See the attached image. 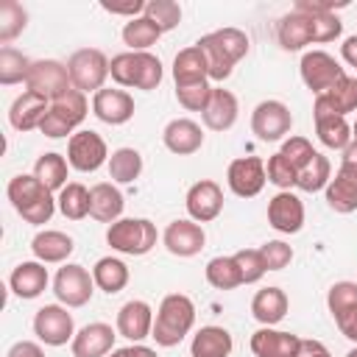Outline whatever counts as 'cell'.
I'll list each match as a JSON object with an SVG mask.
<instances>
[{
	"instance_id": "obj_1",
	"label": "cell",
	"mask_w": 357,
	"mask_h": 357,
	"mask_svg": "<svg viewBox=\"0 0 357 357\" xmlns=\"http://www.w3.org/2000/svg\"><path fill=\"white\" fill-rule=\"evenodd\" d=\"M343 33V22L337 14H307V11H290L279 20L276 36L284 50H301L304 45H324L335 42Z\"/></svg>"
},
{
	"instance_id": "obj_2",
	"label": "cell",
	"mask_w": 357,
	"mask_h": 357,
	"mask_svg": "<svg viewBox=\"0 0 357 357\" xmlns=\"http://www.w3.org/2000/svg\"><path fill=\"white\" fill-rule=\"evenodd\" d=\"M209 64V78L212 81H226L234 70V64L248 53V36L240 28H218L212 33H204L195 42Z\"/></svg>"
},
{
	"instance_id": "obj_3",
	"label": "cell",
	"mask_w": 357,
	"mask_h": 357,
	"mask_svg": "<svg viewBox=\"0 0 357 357\" xmlns=\"http://www.w3.org/2000/svg\"><path fill=\"white\" fill-rule=\"evenodd\" d=\"M195 326V304L184 293H170L159 301L156 318H153V332L151 337L162 349L178 346Z\"/></svg>"
},
{
	"instance_id": "obj_4",
	"label": "cell",
	"mask_w": 357,
	"mask_h": 357,
	"mask_svg": "<svg viewBox=\"0 0 357 357\" xmlns=\"http://www.w3.org/2000/svg\"><path fill=\"white\" fill-rule=\"evenodd\" d=\"M6 195H8L11 206L17 209V215H20L22 220L33 223V226L47 223V220L53 218V212L59 209L53 192H50L33 173H31V176H28V173L14 176V178L8 181V187H6Z\"/></svg>"
},
{
	"instance_id": "obj_5",
	"label": "cell",
	"mask_w": 357,
	"mask_h": 357,
	"mask_svg": "<svg viewBox=\"0 0 357 357\" xmlns=\"http://www.w3.org/2000/svg\"><path fill=\"white\" fill-rule=\"evenodd\" d=\"M109 75L120 86L151 92V89H156L162 84V61H159V56H153L148 50H142V53L126 50V53L112 56Z\"/></svg>"
},
{
	"instance_id": "obj_6",
	"label": "cell",
	"mask_w": 357,
	"mask_h": 357,
	"mask_svg": "<svg viewBox=\"0 0 357 357\" xmlns=\"http://www.w3.org/2000/svg\"><path fill=\"white\" fill-rule=\"evenodd\" d=\"M86 112H89L86 95L73 86V89L64 92L61 98L50 100V109H47V114H45L39 131H42L45 137H50V139H61V137H67V134L73 137L75 128L84 123Z\"/></svg>"
},
{
	"instance_id": "obj_7",
	"label": "cell",
	"mask_w": 357,
	"mask_h": 357,
	"mask_svg": "<svg viewBox=\"0 0 357 357\" xmlns=\"http://www.w3.org/2000/svg\"><path fill=\"white\" fill-rule=\"evenodd\" d=\"M159 240L156 226L148 218H120L106 229V243L112 251L128 254V257H142L148 254Z\"/></svg>"
},
{
	"instance_id": "obj_8",
	"label": "cell",
	"mask_w": 357,
	"mask_h": 357,
	"mask_svg": "<svg viewBox=\"0 0 357 357\" xmlns=\"http://www.w3.org/2000/svg\"><path fill=\"white\" fill-rule=\"evenodd\" d=\"M67 73L70 81L78 92H100L106 78H109V59L98 47H81L67 59Z\"/></svg>"
},
{
	"instance_id": "obj_9",
	"label": "cell",
	"mask_w": 357,
	"mask_h": 357,
	"mask_svg": "<svg viewBox=\"0 0 357 357\" xmlns=\"http://www.w3.org/2000/svg\"><path fill=\"white\" fill-rule=\"evenodd\" d=\"M53 293H56L59 304H64L70 310L84 307V304H89V298L95 293V279L84 265L64 262L53 276Z\"/></svg>"
},
{
	"instance_id": "obj_10",
	"label": "cell",
	"mask_w": 357,
	"mask_h": 357,
	"mask_svg": "<svg viewBox=\"0 0 357 357\" xmlns=\"http://www.w3.org/2000/svg\"><path fill=\"white\" fill-rule=\"evenodd\" d=\"M25 89L45 98V100H56L61 98L64 92L73 89V81H70V73H67V64L56 61V59H39L31 64L28 70V78H25Z\"/></svg>"
},
{
	"instance_id": "obj_11",
	"label": "cell",
	"mask_w": 357,
	"mask_h": 357,
	"mask_svg": "<svg viewBox=\"0 0 357 357\" xmlns=\"http://www.w3.org/2000/svg\"><path fill=\"white\" fill-rule=\"evenodd\" d=\"M109 148H106V139L98 134V131H75L67 142V162L73 170L78 173H95L98 167L109 165Z\"/></svg>"
},
{
	"instance_id": "obj_12",
	"label": "cell",
	"mask_w": 357,
	"mask_h": 357,
	"mask_svg": "<svg viewBox=\"0 0 357 357\" xmlns=\"http://www.w3.org/2000/svg\"><path fill=\"white\" fill-rule=\"evenodd\" d=\"M64 304H45L33 315V335L45 346H64L75 337V321Z\"/></svg>"
},
{
	"instance_id": "obj_13",
	"label": "cell",
	"mask_w": 357,
	"mask_h": 357,
	"mask_svg": "<svg viewBox=\"0 0 357 357\" xmlns=\"http://www.w3.org/2000/svg\"><path fill=\"white\" fill-rule=\"evenodd\" d=\"M298 73H301V81L304 86L312 92V95H324L326 89H332L346 73L340 67V61L335 56H329L326 50H307L301 56V64H298Z\"/></svg>"
},
{
	"instance_id": "obj_14",
	"label": "cell",
	"mask_w": 357,
	"mask_h": 357,
	"mask_svg": "<svg viewBox=\"0 0 357 357\" xmlns=\"http://www.w3.org/2000/svg\"><path fill=\"white\" fill-rule=\"evenodd\" d=\"M293 114L282 100H262L251 112V131L262 142H279L290 134Z\"/></svg>"
},
{
	"instance_id": "obj_15",
	"label": "cell",
	"mask_w": 357,
	"mask_h": 357,
	"mask_svg": "<svg viewBox=\"0 0 357 357\" xmlns=\"http://www.w3.org/2000/svg\"><path fill=\"white\" fill-rule=\"evenodd\" d=\"M268 176H265V162L259 156H240L229 162L226 170V184L237 198H254L262 192Z\"/></svg>"
},
{
	"instance_id": "obj_16",
	"label": "cell",
	"mask_w": 357,
	"mask_h": 357,
	"mask_svg": "<svg viewBox=\"0 0 357 357\" xmlns=\"http://www.w3.org/2000/svg\"><path fill=\"white\" fill-rule=\"evenodd\" d=\"M312 117H315V134L324 148L343 153L351 145V126L346 123L343 114L332 112L321 98H315V103H312Z\"/></svg>"
},
{
	"instance_id": "obj_17",
	"label": "cell",
	"mask_w": 357,
	"mask_h": 357,
	"mask_svg": "<svg viewBox=\"0 0 357 357\" xmlns=\"http://www.w3.org/2000/svg\"><path fill=\"white\" fill-rule=\"evenodd\" d=\"M184 206H187L190 220H195V223H209V220H215V218L223 212V190H220V184L212 181V178L195 181V184L187 190Z\"/></svg>"
},
{
	"instance_id": "obj_18",
	"label": "cell",
	"mask_w": 357,
	"mask_h": 357,
	"mask_svg": "<svg viewBox=\"0 0 357 357\" xmlns=\"http://www.w3.org/2000/svg\"><path fill=\"white\" fill-rule=\"evenodd\" d=\"M268 223L279 234H298L304 226V204L296 192L279 190L268 201Z\"/></svg>"
},
{
	"instance_id": "obj_19",
	"label": "cell",
	"mask_w": 357,
	"mask_h": 357,
	"mask_svg": "<svg viewBox=\"0 0 357 357\" xmlns=\"http://www.w3.org/2000/svg\"><path fill=\"white\" fill-rule=\"evenodd\" d=\"M117 335L131 340V343H142L145 337H151L153 332V310L148 301L142 298H131L117 310Z\"/></svg>"
},
{
	"instance_id": "obj_20",
	"label": "cell",
	"mask_w": 357,
	"mask_h": 357,
	"mask_svg": "<svg viewBox=\"0 0 357 357\" xmlns=\"http://www.w3.org/2000/svg\"><path fill=\"white\" fill-rule=\"evenodd\" d=\"M162 243L173 257H195V254H201V248L206 243V234H204L201 223H195L190 218H178V220L167 223V229L162 234Z\"/></svg>"
},
{
	"instance_id": "obj_21",
	"label": "cell",
	"mask_w": 357,
	"mask_h": 357,
	"mask_svg": "<svg viewBox=\"0 0 357 357\" xmlns=\"http://www.w3.org/2000/svg\"><path fill=\"white\" fill-rule=\"evenodd\" d=\"M114 337H117V329H112L103 321H92L75 332L70 351L73 357H106L114 351Z\"/></svg>"
},
{
	"instance_id": "obj_22",
	"label": "cell",
	"mask_w": 357,
	"mask_h": 357,
	"mask_svg": "<svg viewBox=\"0 0 357 357\" xmlns=\"http://www.w3.org/2000/svg\"><path fill=\"white\" fill-rule=\"evenodd\" d=\"M134 98L126 89H100L92 95V114L106 126H123L134 117Z\"/></svg>"
},
{
	"instance_id": "obj_23",
	"label": "cell",
	"mask_w": 357,
	"mask_h": 357,
	"mask_svg": "<svg viewBox=\"0 0 357 357\" xmlns=\"http://www.w3.org/2000/svg\"><path fill=\"white\" fill-rule=\"evenodd\" d=\"M298 343H301L298 335L282 332L273 326H259L248 340L254 357H296Z\"/></svg>"
},
{
	"instance_id": "obj_24",
	"label": "cell",
	"mask_w": 357,
	"mask_h": 357,
	"mask_svg": "<svg viewBox=\"0 0 357 357\" xmlns=\"http://www.w3.org/2000/svg\"><path fill=\"white\" fill-rule=\"evenodd\" d=\"M162 142H165V148H167L170 153H176V156H190V153L201 151V145H204V131H201V126H198L195 120H190V117H176V120H170V123L165 126Z\"/></svg>"
},
{
	"instance_id": "obj_25",
	"label": "cell",
	"mask_w": 357,
	"mask_h": 357,
	"mask_svg": "<svg viewBox=\"0 0 357 357\" xmlns=\"http://www.w3.org/2000/svg\"><path fill=\"white\" fill-rule=\"evenodd\" d=\"M237 114H240V103L234 98V92L223 89V86H212V95H209V103L206 109L201 112V120L209 131H229L234 123H237Z\"/></svg>"
},
{
	"instance_id": "obj_26",
	"label": "cell",
	"mask_w": 357,
	"mask_h": 357,
	"mask_svg": "<svg viewBox=\"0 0 357 357\" xmlns=\"http://www.w3.org/2000/svg\"><path fill=\"white\" fill-rule=\"evenodd\" d=\"M47 282H50L47 268H45V262H39V259L20 262V265L11 271V276H8L11 293H14L17 298H25V301L42 296V293L47 290Z\"/></svg>"
},
{
	"instance_id": "obj_27",
	"label": "cell",
	"mask_w": 357,
	"mask_h": 357,
	"mask_svg": "<svg viewBox=\"0 0 357 357\" xmlns=\"http://www.w3.org/2000/svg\"><path fill=\"white\" fill-rule=\"evenodd\" d=\"M47 109H50V100H45V98H39V95H33V92L25 89L22 95L14 98V103L8 109V123H11V128L28 134V131H33V128L42 126Z\"/></svg>"
},
{
	"instance_id": "obj_28",
	"label": "cell",
	"mask_w": 357,
	"mask_h": 357,
	"mask_svg": "<svg viewBox=\"0 0 357 357\" xmlns=\"http://www.w3.org/2000/svg\"><path fill=\"white\" fill-rule=\"evenodd\" d=\"M123 206H126V198L114 181H98L89 190V218H95L98 223L112 226L114 220H120Z\"/></svg>"
},
{
	"instance_id": "obj_29",
	"label": "cell",
	"mask_w": 357,
	"mask_h": 357,
	"mask_svg": "<svg viewBox=\"0 0 357 357\" xmlns=\"http://www.w3.org/2000/svg\"><path fill=\"white\" fill-rule=\"evenodd\" d=\"M75 243L70 234L59 231V229H45V231H36L33 240H31V251L39 262L45 265H56V262H67V257L73 254Z\"/></svg>"
},
{
	"instance_id": "obj_30",
	"label": "cell",
	"mask_w": 357,
	"mask_h": 357,
	"mask_svg": "<svg viewBox=\"0 0 357 357\" xmlns=\"http://www.w3.org/2000/svg\"><path fill=\"white\" fill-rule=\"evenodd\" d=\"M173 81H176V86H190V84L209 81V64H206V56H204V50L198 45H190V47L176 53V59H173Z\"/></svg>"
},
{
	"instance_id": "obj_31",
	"label": "cell",
	"mask_w": 357,
	"mask_h": 357,
	"mask_svg": "<svg viewBox=\"0 0 357 357\" xmlns=\"http://www.w3.org/2000/svg\"><path fill=\"white\" fill-rule=\"evenodd\" d=\"M287 310H290V298L282 287H262L251 298V315L262 326H276L287 315Z\"/></svg>"
},
{
	"instance_id": "obj_32",
	"label": "cell",
	"mask_w": 357,
	"mask_h": 357,
	"mask_svg": "<svg viewBox=\"0 0 357 357\" xmlns=\"http://www.w3.org/2000/svg\"><path fill=\"white\" fill-rule=\"evenodd\" d=\"M231 346H234V343H231L229 329L209 324V326H201V329L192 335V340H190V354H192V357H229V354H231Z\"/></svg>"
},
{
	"instance_id": "obj_33",
	"label": "cell",
	"mask_w": 357,
	"mask_h": 357,
	"mask_svg": "<svg viewBox=\"0 0 357 357\" xmlns=\"http://www.w3.org/2000/svg\"><path fill=\"white\" fill-rule=\"evenodd\" d=\"M92 279H95V287L98 290L114 296V293H120L128 284L131 273H128V265L123 259H117V257H100L95 262V268H92Z\"/></svg>"
},
{
	"instance_id": "obj_34",
	"label": "cell",
	"mask_w": 357,
	"mask_h": 357,
	"mask_svg": "<svg viewBox=\"0 0 357 357\" xmlns=\"http://www.w3.org/2000/svg\"><path fill=\"white\" fill-rule=\"evenodd\" d=\"M67 170H70V162L61 156V153H42L33 165V176L50 190V192H61L70 181H67Z\"/></svg>"
},
{
	"instance_id": "obj_35",
	"label": "cell",
	"mask_w": 357,
	"mask_h": 357,
	"mask_svg": "<svg viewBox=\"0 0 357 357\" xmlns=\"http://www.w3.org/2000/svg\"><path fill=\"white\" fill-rule=\"evenodd\" d=\"M109 178L114 184H131L142 173V153L137 148H117L109 156Z\"/></svg>"
},
{
	"instance_id": "obj_36",
	"label": "cell",
	"mask_w": 357,
	"mask_h": 357,
	"mask_svg": "<svg viewBox=\"0 0 357 357\" xmlns=\"http://www.w3.org/2000/svg\"><path fill=\"white\" fill-rule=\"evenodd\" d=\"M324 195H326L329 209H335L337 215H351L357 209V178L335 173V178L326 184Z\"/></svg>"
},
{
	"instance_id": "obj_37",
	"label": "cell",
	"mask_w": 357,
	"mask_h": 357,
	"mask_svg": "<svg viewBox=\"0 0 357 357\" xmlns=\"http://www.w3.org/2000/svg\"><path fill=\"white\" fill-rule=\"evenodd\" d=\"M204 273H206V282L215 290H234V287L243 284V273H240V265H237L234 254L231 257H212L206 262Z\"/></svg>"
},
{
	"instance_id": "obj_38",
	"label": "cell",
	"mask_w": 357,
	"mask_h": 357,
	"mask_svg": "<svg viewBox=\"0 0 357 357\" xmlns=\"http://www.w3.org/2000/svg\"><path fill=\"white\" fill-rule=\"evenodd\" d=\"M162 36V28L156 22H151L148 17H134L123 25V42L128 45V50L142 53L151 45H156V39Z\"/></svg>"
},
{
	"instance_id": "obj_39",
	"label": "cell",
	"mask_w": 357,
	"mask_h": 357,
	"mask_svg": "<svg viewBox=\"0 0 357 357\" xmlns=\"http://www.w3.org/2000/svg\"><path fill=\"white\" fill-rule=\"evenodd\" d=\"M332 181V165L324 153L315 151V156L298 170L296 176V187L304 190V192H318V190H326V184Z\"/></svg>"
},
{
	"instance_id": "obj_40",
	"label": "cell",
	"mask_w": 357,
	"mask_h": 357,
	"mask_svg": "<svg viewBox=\"0 0 357 357\" xmlns=\"http://www.w3.org/2000/svg\"><path fill=\"white\" fill-rule=\"evenodd\" d=\"M321 98L332 112L337 114H349V112H357V75H343L332 89H326L324 95H315Z\"/></svg>"
},
{
	"instance_id": "obj_41",
	"label": "cell",
	"mask_w": 357,
	"mask_h": 357,
	"mask_svg": "<svg viewBox=\"0 0 357 357\" xmlns=\"http://www.w3.org/2000/svg\"><path fill=\"white\" fill-rule=\"evenodd\" d=\"M31 64H33V61H31L25 53H20L17 47H11V45L0 47V84H3V86L25 84Z\"/></svg>"
},
{
	"instance_id": "obj_42",
	"label": "cell",
	"mask_w": 357,
	"mask_h": 357,
	"mask_svg": "<svg viewBox=\"0 0 357 357\" xmlns=\"http://www.w3.org/2000/svg\"><path fill=\"white\" fill-rule=\"evenodd\" d=\"M56 204H59V212H61L67 220H84V218L89 215V190H86L81 181H70V184L59 192Z\"/></svg>"
},
{
	"instance_id": "obj_43",
	"label": "cell",
	"mask_w": 357,
	"mask_h": 357,
	"mask_svg": "<svg viewBox=\"0 0 357 357\" xmlns=\"http://www.w3.org/2000/svg\"><path fill=\"white\" fill-rule=\"evenodd\" d=\"M28 25V11L17 3V0H3L0 3V42L3 47L17 39Z\"/></svg>"
},
{
	"instance_id": "obj_44",
	"label": "cell",
	"mask_w": 357,
	"mask_h": 357,
	"mask_svg": "<svg viewBox=\"0 0 357 357\" xmlns=\"http://www.w3.org/2000/svg\"><path fill=\"white\" fill-rule=\"evenodd\" d=\"M326 307H329L335 321H340L349 312H354L357 310V282H346V279L335 282L329 287V293H326Z\"/></svg>"
},
{
	"instance_id": "obj_45",
	"label": "cell",
	"mask_w": 357,
	"mask_h": 357,
	"mask_svg": "<svg viewBox=\"0 0 357 357\" xmlns=\"http://www.w3.org/2000/svg\"><path fill=\"white\" fill-rule=\"evenodd\" d=\"M142 17H148L151 22H156L162 28V33H167V31L178 28V22H181V6L173 3V0H151V3H145Z\"/></svg>"
},
{
	"instance_id": "obj_46",
	"label": "cell",
	"mask_w": 357,
	"mask_h": 357,
	"mask_svg": "<svg viewBox=\"0 0 357 357\" xmlns=\"http://www.w3.org/2000/svg\"><path fill=\"white\" fill-rule=\"evenodd\" d=\"M234 259H237V265H240L243 284H254V282H259V279L268 273L259 248H240V251L234 254Z\"/></svg>"
},
{
	"instance_id": "obj_47",
	"label": "cell",
	"mask_w": 357,
	"mask_h": 357,
	"mask_svg": "<svg viewBox=\"0 0 357 357\" xmlns=\"http://www.w3.org/2000/svg\"><path fill=\"white\" fill-rule=\"evenodd\" d=\"M265 176H268V181L273 184V187H279V190H290V187H296V167L282 156V153H273L271 159H268V165H265Z\"/></svg>"
},
{
	"instance_id": "obj_48",
	"label": "cell",
	"mask_w": 357,
	"mask_h": 357,
	"mask_svg": "<svg viewBox=\"0 0 357 357\" xmlns=\"http://www.w3.org/2000/svg\"><path fill=\"white\" fill-rule=\"evenodd\" d=\"M209 95H212L209 81L190 84V86H176V100H178L187 112H204L206 103H209Z\"/></svg>"
},
{
	"instance_id": "obj_49",
	"label": "cell",
	"mask_w": 357,
	"mask_h": 357,
	"mask_svg": "<svg viewBox=\"0 0 357 357\" xmlns=\"http://www.w3.org/2000/svg\"><path fill=\"white\" fill-rule=\"evenodd\" d=\"M293 167H296V173L315 156V148L310 145V139L307 137H287L284 142H282V151H279Z\"/></svg>"
},
{
	"instance_id": "obj_50",
	"label": "cell",
	"mask_w": 357,
	"mask_h": 357,
	"mask_svg": "<svg viewBox=\"0 0 357 357\" xmlns=\"http://www.w3.org/2000/svg\"><path fill=\"white\" fill-rule=\"evenodd\" d=\"M259 254L265 259V268L268 271H282L293 262V248L284 243V240H268L259 245Z\"/></svg>"
},
{
	"instance_id": "obj_51",
	"label": "cell",
	"mask_w": 357,
	"mask_h": 357,
	"mask_svg": "<svg viewBox=\"0 0 357 357\" xmlns=\"http://www.w3.org/2000/svg\"><path fill=\"white\" fill-rule=\"evenodd\" d=\"M337 173H343V176H349V178H357V142H351V145L343 151Z\"/></svg>"
},
{
	"instance_id": "obj_52",
	"label": "cell",
	"mask_w": 357,
	"mask_h": 357,
	"mask_svg": "<svg viewBox=\"0 0 357 357\" xmlns=\"http://www.w3.org/2000/svg\"><path fill=\"white\" fill-rule=\"evenodd\" d=\"M6 357H45V351H42V346L33 343V340H17V343L8 349Z\"/></svg>"
},
{
	"instance_id": "obj_53",
	"label": "cell",
	"mask_w": 357,
	"mask_h": 357,
	"mask_svg": "<svg viewBox=\"0 0 357 357\" xmlns=\"http://www.w3.org/2000/svg\"><path fill=\"white\" fill-rule=\"evenodd\" d=\"M100 8L103 11H109V14H126V17H137V14H142L145 11V3L142 0H131V3H126V6H114V3H100Z\"/></svg>"
},
{
	"instance_id": "obj_54",
	"label": "cell",
	"mask_w": 357,
	"mask_h": 357,
	"mask_svg": "<svg viewBox=\"0 0 357 357\" xmlns=\"http://www.w3.org/2000/svg\"><path fill=\"white\" fill-rule=\"evenodd\" d=\"M296 357H332V354H329V349H326L321 340H304V337H301Z\"/></svg>"
},
{
	"instance_id": "obj_55",
	"label": "cell",
	"mask_w": 357,
	"mask_h": 357,
	"mask_svg": "<svg viewBox=\"0 0 357 357\" xmlns=\"http://www.w3.org/2000/svg\"><path fill=\"white\" fill-rule=\"evenodd\" d=\"M112 357H159L151 346H142V343H131V346H123V349H114Z\"/></svg>"
},
{
	"instance_id": "obj_56",
	"label": "cell",
	"mask_w": 357,
	"mask_h": 357,
	"mask_svg": "<svg viewBox=\"0 0 357 357\" xmlns=\"http://www.w3.org/2000/svg\"><path fill=\"white\" fill-rule=\"evenodd\" d=\"M335 324H337V329H340V335H343L346 340L357 343V310H354V312H349L346 318L335 321Z\"/></svg>"
},
{
	"instance_id": "obj_57",
	"label": "cell",
	"mask_w": 357,
	"mask_h": 357,
	"mask_svg": "<svg viewBox=\"0 0 357 357\" xmlns=\"http://www.w3.org/2000/svg\"><path fill=\"white\" fill-rule=\"evenodd\" d=\"M340 56H343V61H346L349 67L357 70V36L343 39V45H340Z\"/></svg>"
},
{
	"instance_id": "obj_58",
	"label": "cell",
	"mask_w": 357,
	"mask_h": 357,
	"mask_svg": "<svg viewBox=\"0 0 357 357\" xmlns=\"http://www.w3.org/2000/svg\"><path fill=\"white\" fill-rule=\"evenodd\" d=\"M351 142H357V120H354V126H351Z\"/></svg>"
},
{
	"instance_id": "obj_59",
	"label": "cell",
	"mask_w": 357,
	"mask_h": 357,
	"mask_svg": "<svg viewBox=\"0 0 357 357\" xmlns=\"http://www.w3.org/2000/svg\"><path fill=\"white\" fill-rule=\"evenodd\" d=\"M346 357H357V346H354V349H351V351H349Z\"/></svg>"
}]
</instances>
